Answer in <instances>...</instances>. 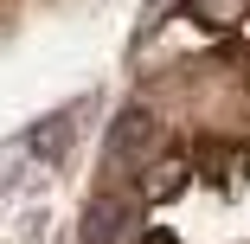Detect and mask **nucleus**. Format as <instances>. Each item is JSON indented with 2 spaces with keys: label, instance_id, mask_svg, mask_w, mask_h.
<instances>
[{
  "label": "nucleus",
  "instance_id": "obj_2",
  "mask_svg": "<svg viewBox=\"0 0 250 244\" xmlns=\"http://www.w3.org/2000/svg\"><path fill=\"white\" fill-rule=\"evenodd\" d=\"M135 225V200L128 193H96L83 212V244H122V231Z\"/></svg>",
  "mask_w": 250,
  "mask_h": 244
},
{
  "label": "nucleus",
  "instance_id": "obj_1",
  "mask_svg": "<svg viewBox=\"0 0 250 244\" xmlns=\"http://www.w3.org/2000/svg\"><path fill=\"white\" fill-rule=\"evenodd\" d=\"M147 161H161V116L147 103H128L109 129V148H103V174H141Z\"/></svg>",
  "mask_w": 250,
  "mask_h": 244
},
{
  "label": "nucleus",
  "instance_id": "obj_3",
  "mask_svg": "<svg viewBox=\"0 0 250 244\" xmlns=\"http://www.w3.org/2000/svg\"><path fill=\"white\" fill-rule=\"evenodd\" d=\"M244 13H250V0H186V20L206 32H231Z\"/></svg>",
  "mask_w": 250,
  "mask_h": 244
},
{
  "label": "nucleus",
  "instance_id": "obj_4",
  "mask_svg": "<svg viewBox=\"0 0 250 244\" xmlns=\"http://www.w3.org/2000/svg\"><path fill=\"white\" fill-rule=\"evenodd\" d=\"M180 186H186V161H180V155L147 161V167H141V193H147V200H173Z\"/></svg>",
  "mask_w": 250,
  "mask_h": 244
},
{
  "label": "nucleus",
  "instance_id": "obj_6",
  "mask_svg": "<svg viewBox=\"0 0 250 244\" xmlns=\"http://www.w3.org/2000/svg\"><path fill=\"white\" fill-rule=\"evenodd\" d=\"M141 244H180V238H173V231H147Z\"/></svg>",
  "mask_w": 250,
  "mask_h": 244
},
{
  "label": "nucleus",
  "instance_id": "obj_5",
  "mask_svg": "<svg viewBox=\"0 0 250 244\" xmlns=\"http://www.w3.org/2000/svg\"><path fill=\"white\" fill-rule=\"evenodd\" d=\"M64 148H71V116H45L32 129V155L39 161H64Z\"/></svg>",
  "mask_w": 250,
  "mask_h": 244
}]
</instances>
